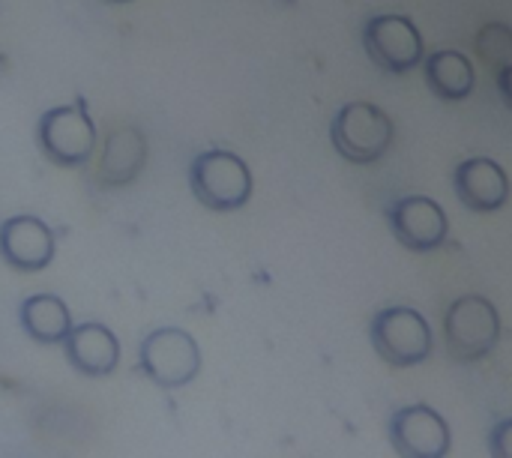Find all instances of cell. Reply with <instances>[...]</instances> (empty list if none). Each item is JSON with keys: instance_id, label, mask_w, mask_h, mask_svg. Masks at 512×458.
Returning <instances> with one entry per match:
<instances>
[{"instance_id": "52a82bcc", "label": "cell", "mask_w": 512, "mask_h": 458, "mask_svg": "<svg viewBox=\"0 0 512 458\" xmlns=\"http://www.w3.org/2000/svg\"><path fill=\"white\" fill-rule=\"evenodd\" d=\"M363 48L390 75H405L426 57L423 36L408 15H372L363 27Z\"/></svg>"}, {"instance_id": "3957f363", "label": "cell", "mask_w": 512, "mask_h": 458, "mask_svg": "<svg viewBox=\"0 0 512 458\" xmlns=\"http://www.w3.org/2000/svg\"><path fill=\"white\" fill-rule=\"evenodd\" d=\"M501 336V315L492 300L480 294H465L450 303L444 315L447 351L459 363H477L492 354Z\"/></svg>"}, {"instance_id": "4fadbf2b", "label": "cell", "mask_w": 512, "mask_h": 458, "mask_svg": "<svg viewBox=\"0 0 512 458\" xmlns=\"http://www.w3.org/2000/svg\"><path fill=\"white\" fill-rule=\"evenodd\" d=\"M147 165V138L135 126H117L108 132L102 159H99V183L114 189L132 183Z\"/></svg>"}, {"instance_id": "8992f818", "label": "cell", "mask_w": 512, "mask_h": 458, "mask_svg": "<svg viewBox=\"0 0 512 458\" xmlns=\"http://www.w3.org/2000/svg\"><path fill=\"white\" fill-rule=\"evenodd\" d=\"M141 369L165 390L186 387L201 369L198 342L180 327H159L141 342Z\"/></svg>"}, {"instance_id": "d6986e66", "label": "cell", "mask_w": 512, "mask_h": 458, "mask_svg": "<svg viewBox=\"0 0 512 458\" xmlns=\"http://www.w3.org/2000/svg\"><path fill=\"white\" fill-rule=\"evenodd\" d=\"M108 3H132V0H108Z\"/></svg>"}, {"instance_id": "2e32d148", "label": "cell", "mask_w": 512, "mask_h": 458, "mask_svg": "<svg viewBox=\"0 0 512 458\" xmlns=\"http://www.w3.org/2000/svg\"><path fill=\"white\" fill-rule=\"evenodd\" d=\"M483 39H492V48H480V54L489 60V63H512V30L504 24H492L480 33Z\"/></svg>"}, {"instance_id": "9c48e42d", "label": "cell", "mask_w": 512, "mask_h": 458, "mask_svg": "<svg viewBox=\"0 0 512 458\" xmlns=\"http://www.w3.org/2000/svg\"><path fill=\"white\" fill-rule=\"evenodd\" d=\"M390 231L405 249L432 252L444 246L450 234V222L438 201L426 195H408L390 207Z\"/></svg>"}, {"instance_id": "5b68a950", "label": "cell", "mask_w": 512, "mask_h": 458, "mask_svg": "<svg viewBox=\"0 0 512 458\" xmlns=\"http://www.w3.org/2000/svg\"><path fill=\"white\" fill-rule=\"evenodd\" d=\"M369 336H372L378 357L396 369L417 366L432 354V330H429L426 318L408 306L381 309L372 318Z\"/></svg>"}, {"instance_id": "277c9868", "label": "cell", "mask_w": 512, "mask_h": 458, "mask_svg": "<svg viewBox=\"0 0 512 458\" xmlns=\"http://www.w3.org/2000/svg\"><path fill=\"white\" fill-rule=\"evenodd\" d=\"M36 141L45 159L60 168L84 165L96 150V126L87 114V105L75 99L72 105L48 108L36 123Z\"/></svg>"}, {"instance_id": "7c38bea8", "label": "cell", "mask_w": 512, "mask_h": 458, "mask_svg": "<svg viewBox=\"0 0 512 458\" xmlns=\"http://www.w3.org/2000/svg\"><path fill=\"white\" fill-rule=\"evenodd\" d=\"M63 345H66V360L72 363V369L90 378L111 375L120 363L117 336L105 324H96V321L72 327Z\"/></svg>"}, {"instance_id": "7a4b0ae2", "label": "cell", "mask_w": 512, "mask_h": 458, "mask_svg": "<svg viewBox=\"0 0 512 458\" xmlns=\"http://www.w3.org/2000/svg\"><path fill=\"white\" fill-rule=\"evenodd\" d=\"M330 141L342 159L372 165L393 144V120L372 102H348L330 123Z\"/></svg>"}, {"instance_id": "8fae6325", "label": "cell", "mask_w": 512, "mask_h": 458, "mask_svg": "<svg viewBox=\"0 0 512 458\" xmlns=\"http://www.w3.org/2000/svg\"><path fill=\"white\" fill-rule=\"evenodd\" d=\"M456 195L468 210L492 213V210H501L507 204L510 177L495 159L474 156L456 168Z\"/></svg>"}, {"instance_id": "ba28073f", "label": "cell", "mask_w": 512, "mask_h": 458, "mask_svg": "<svg viewBox=\"0 0 512 458\" xmlns=\"http://www.w3.org/2000/svg\"><path fill=\"white\" fill-rule=\"evenodd\" d=\"M390 444L402 458H447L450 426L435 408L408 405L390 420Z\"/></svg>"}, {"instance_id": "9a60e30c", "label": "cell", "mask_w": 512, "mask_h": 458, "mask_svg": "<svg viewBox=\"0 0 512 458\" xmlns=\"http://www.w3.org/2000/svg\"><path fill=\"white\" fill-rule=\"evenodd\" d=\"M426 81L438 99L459 102L474 90V66L462 51H435L426 57Z\"/></svg>"}, {"instance_id": "6da1fadb", "label": "cell", "mask_w": 512, "mask_h": 458, "mask_svg": "<svg viewBox=\"0 0 512 458\" xmlns=\"http://www.w3.org/2000/svg\"><path fill=\"white\" fill-rule=\"evenodd\" d=\"M189 186L207 210L231 213L252 198V171L231 150H204L189 165Z\"/></svg>"}, {"instance_id": "5bb4252c", "label": "cell", "mask_w": 512, "mask_h": 458, "mask_svg": "<svg viewBox=\"0 0 512 458\" xmlns=\"http://www.w3.org/2000/svg\"><path fill=\"white\" fill-rule=\"evenodd\" d=\"M18 318H21L24 333L33 342H39V345H57L72 330L69 309L54 294H33V297H27L21 303V309H18Z\"/></svg>"}, {"instance_id": "e0dca14e", "label": "cell", "mask_w": 512, "mask_h": 458, "mask_svg": "<svg viewBox=\"0 0 512 458\" xmlns=\"http://www.w3.org/2000/svg\"><path fill=\"white\" fill-rule=\"evenodd\" d=\"M489 453L492 458H512V417L501 420L489 435Z\"/></svg>"}, {"instance_id": "ac0fdd59", "label": "cell", "mask_w": 512, "mask_h": 458, "mask_svg": "<svg viewBox=\"0 0 512 458\" xmlns=\"http://www.w3.org/2000/svg\"><path fill=\"white\" fill-rule=\"evenodd\" d=\"M498 87H501L504 102L512 108V63L510 66H501V72H498Z\"/></svg>"}, {"instance_id": "30bf717a", "label": "cell", "mask_w": 512, "mask_h": 458, "mask_svg": "<svg viewBox=\"0 0 512 458\" xmlns=\"http://www.w3.org/2000/svg\"><path fill=\"white\" fill-rule=\"evenodd\" d=\"M0 258L18 273H39L54 258V234L36 216H12L0 225Z\"/></svg>"}]
</instances>
